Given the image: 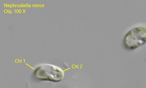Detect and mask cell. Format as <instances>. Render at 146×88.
<instances>
[{
    "label": "cell",
    "mask_w": 146,
    "mask_h": 88,
    "mask_svg": "<svg viewBox=\"0 0 146 88\" xmlns=\"http://www.w3.org/2000/svg\"><path fill=\"white\" fill-rule=\"evenodd\" d=\"M33 77L35 80L57 83L62 81L64 73L58 67L50 64L40 65L35 70Z\"/></svg>",
    "instance_id": "cell-1"
},
{
    "label": "cell",
    "mask_w": 146,
    "mask_h": 88,
    "mask_svg": "<svg viewBox=\"0 0 146 88\" xmlns=\"http://www.w3.org/2000/svg\"><path fill=\"white\" fill-rule=\"evenodd\" d=\"M146 43V28L136 27L129 30L125 36L123 45L125 49L133 51Z\"/></svg>",
    "instance_id": "cell-2"
}]
</instances>
